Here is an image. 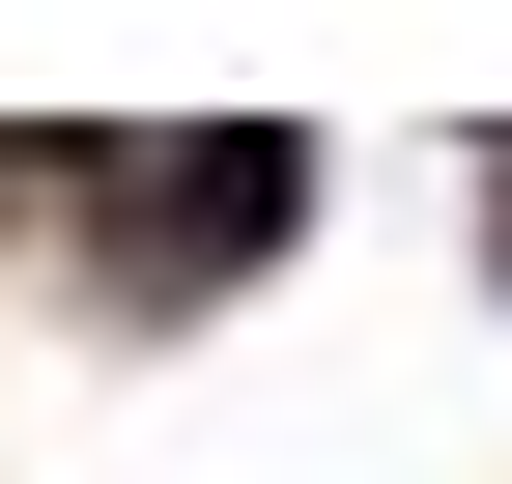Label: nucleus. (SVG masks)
<instances>
[{"instance_id": "nucleus-1", "label": "nucleus", "mask_w": 512, "mask_h": 484, "mask_svg": "<svg viewBox=\"0 0 512 484\" xmlns=\"http://www.w3.org/2000/svg\"><path fill=\"white\" fill-rule=\"evenodd\" d=\"M256 228H285V143H200V171L143 200V285H200V257H256Z\"/></svg>"}]
</instances>
